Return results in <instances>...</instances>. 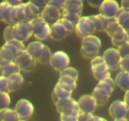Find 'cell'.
<instances>
[{"label":"cell","mask_w":129,"mask_h":121,"mask_svg":"<svg viewBox=\"0 0 129 121\" xmlns=\"http://www.w3.org/2000/svg\"><path fill=\"white\" fill-rule=\"evenodd\" d=\"M105 0H87L88 4L93 8H99Z\"/></svg>","instance_id":"cell-41"},{"label":"cell","mask_w":129,"mask_h":121,"mask_svg":"<svg viewBox=\"0 0 129 121\" xmlns=\"http://www.w3.org/2000/svg\"><path fill=\"white\" fill-rule=\"evenodd\" d=\"M75 29V25L67 19L61 18L50 25V36L55 40H61L70 35Z\"/></svg>","instance_id":"cell-2"},{"label":"cell","mask_w":129,"mask_h":121,"mask_svg":"<svg viewBox=\"0 0 129 121\" xmlns=\"http://www.w3.org/2000/svg\"><path fill=\"white\" fill-rule=\"evenodd\" d=\"M3 38L5 42L14 39L13 32V25H8L5 28L3 32Z\"/></svg>","instance_id":"cell-34"},{"label":"cell","mask_w":129,"mask_h":121,"mask_svg":"<svg viewBox=\"0 0 129 121\" xmlns=\"http://www.w3.org/2000/svg\"><path fill=\"white\" fill-rule=\"evenodd\" d=\"M78 117L74 115L60 114V121H78Z\"/></svg>","instance_id":"cell-40"},{"label":"cell","mask_w":129,"mask_h":121,"mask_svg":"<svg viewBox=\"0 0 129 121\" xmlns=\"http://www.w3.org/2000/svg\"><path fill=\"white\" fill-rule=\"evenodd\" d=\"M117 20L122 28L129 30V11L120 8L116 16Z\"/></svg>","instance_id":"cell-29"},{"label":"cell","mask_w":129,"mask_h":121,"mask_svg":"<svg viewBox=\"0 0 129 121\" xmlns=\"http://www.w3.org/2000/svg\"><path fill=\"white\" fill-rule=\"evenodd\" d=\"M26 50L22 42L14 39L5 42L0 50V60H14L18 55Z\"/></svg>","instance_id":"cell-3"},{"label":"cell","mask_w":129,"mask_h":121,"mask_svg":"<svg viewBox=\"0 0 129 121\" xmlns=\"http://www.w3.org/2000/svg\"><path fill=\"white\" fill-rule=\"evenodd\" d=\"M120 8L116 0H105L99 7L100 13L108 18H115Z\"/></svg>","instance_id":"cell-17"},{"label":"cell","mask_w":129,"mask_h":121,"mask_svg":"<svg viewBox=\"0 0 129 121\" xmlns=\"http://www.w3.org/2000/svg\"><path fill=\"white\" fill-rule=\"evenodd\" d=\"M66 1L67 0H50V3L53 5H55L63 11Z\"/></svg>","instance_id":"cell-39"},{"label":"cell","mask_w":129,"mask_h":121,"mask_svg":"<svg viewBox=\"0 0 129 121\" xmlns=\"http://www.w3.org/2000/svg\"><path fill=\"white\" fill-rule=\"evenodd\" d=\"M14 39L20 41H26L33 35L29 22H20L13 25Z\"/></svg>","instance_id":"cell-13"},{"label":"cell","mask_w":129,"mask_h":121,"mask_svg":"<svg viewBox=\"0 0 129 121\" xmlns=\"http://www.w3.org/2000/svg\"><path fill=\"white\" fill-rule=\"evenodd\" d=\"M0 120L1 121H19L20 118L15 110L6 108L0 109Z\"/></svg>","instance_id":"cell-28"},{"label":"cell","mask_w":129,"mask_h":121,"mask_svg":"<svg viewBox=\"0 0 129 121\" xmlns=\"http://www.w3.org/2000/svg\"><path fill=\"white\" fill-rule=\"evenodd\" d=\"M15 110L20 117V120H26L31 117L34 108L32 103L30 101L21 99L16 103Z\"/></svg>","instance_id":"cell-15"},{"label":"cell","mask_w":129,"mask_h":121,"mask_svg":"<svg viewBox=\"0 0 129 121\" xmlns=\"http://www.w3.org/2000/svg\"><path fill=\"white\" fill-rule=\"evenodd\" d=\"M0 71L1 75L8 77L13 73H18L20 69L14 60H0Z\"/></svg>","instance_id":"cell-21"},{"label":"cell","mask_w":129,"mask_h":121,"mask_svg":"<svg viewBox=\"0 0 129 121\" xmlns=\"http://www.w3.org/2000/svg\"><path fill=\"white\" fill-rule=\"evenodd\" d=\"M120 68L122 71L129 72V55L123 57Z\"/></svg>","instance_id":"cell-37"},{"label":"cell","mask_w":129,"mask_h":121,"mask_svg":"<svg viewBox=\"0 0 129 121\" xmlns=\"http://www.w3.org/2000/svg\"><path fill=\"white\" fill-rule=\"evenodd\" d=\"M29 2L34 4L39 8L43 9L45 6L50 3V0H29Z\"/></svg>","instance_id":"cell-36"},{"label":"cell","mask_w":129,"mask_h":121,"mask_svg":"<svg viewBox=\"0 0 129 121\" xmlns=\"http://www.w3.org/2000/svg\"><path fill=\"white\" fill-rule=\"evenodd\" d=\"M13 6L5 2H1L0 4V19L3 22L9 25H13L11 18V13Z\"/></svg>","instance_id":"cell-24"},{"label":"cell","mask_w":129,"mask_h":121,"mask_svg":"<svg viewBox=\"0 0 129 121\" xmlns=\"http://www.w3.org/2000/svg\"><path fill=\"white\" fill-rule=\"evenodd\" d=\"M29 23L33 35L38 40H44L50 36V25L40 16L34 19Z\"/></svg>","instance_id":"cell-6"},{"label":"cell","mask_w":129,"mask_h":121,"mask_svg":"<svg viewBox=\"0 0 129 121\" xmlns=\"http://www.w3.org/2000/svg\"><path fill=\"white\" fill-rule=\"evenodd\" d=\"M60 75H69L78 80V73L76 69L72 67H68L64 70L60 71Z\"/></svg>","instance_id":"cell-33"},{"label":"cell","mask_w":129,"mask_h":121,"mask_svg":"<svg viewBox=\"0 0 129 121\" xmlns=\"http://www.w3.org/2000/svg\"><path fill=\"white\" fill-rule=\"evenodd\" d=\"M62 16V10L55 5L49 3L42 9L40 16L50 25L55 23Z\"/></svg>","instance_id":"cell-12"},{"label":"cell","mask_w":129,"mask_h":121,"mask_svg":"<svg viewBox=\"0 0 129 121\" xmlns=\"http://www.w3.org/2000/svg\"><path fill=\"white\" fill-rule=\"evenodd\" d=\"M73 89L63 83L58 82L55 84L52 93V100L56 103L59 100L71 97Z\"/></svg>","instance_id":"cell-19"},{"label":"cell","mask_w":129,"mask_h":121,"mask_svg":"<svg viewBox=\"0 0 129 121\" xmlns=\"http://www.w3.org/2000/svg\"><path fill=\"white\" fill-rule=\"evenodd\" d=\"M19 121H25V120H20Z\"/></svg>","instance_id":"cell-50"},{"label":"cell","mask_w":129,"mask_h":121,"mask_svg":"<svg viewBox=\"0 0 129 121\" xmlns=\"http://www.w3.org/2000/svg\"><path fill=\"white\" fill-rule=\"evenodd\" d=\"M83 8V0H67L62 12L81 16Z\"/></svg>","instance_id":"cell-22"},{"label":"cell","mask_w":129,"mask_h":121,"mask_svg":"<svg viewBox=\"0 0 129 121\" xmlns=\"http://www.w3.org/2000/svg\"><path fill=\"white\" fill-rule=\"evenodd\" d=\"M58 82L66 84L68 86L70 87L73 90H74L76 88L77 80L69 75H60Z\"/></svg>","instance_id":"cell-30"},{"label":"cell","mask_w":129,"mask_h":121,"mask_svg":"<svg viewBox=\"0 0 129 121\" xmlns=\"http://www.w3.org/2000/svg\"><path fill=\"white\" fill-rule=\"evenodd\" d=\"M128 107L124 101H115L109 108V113L114 120L125 118Z\"/></svg>","instance_id":"cell-18"},{"label":"cell","mask_w":129,"mask_h":121,"mask_svg":"<svg viewBox=\"0 0 129 121\" xmlns=\"http://www.w3.org/2000/svg\"><path fill=\"white\" fill-rule=\"evenodd\" d=\"M3 1L13 6H18L21 3V0H3Z\"/></svg>","instance_id":"cell-43"},{"label":"cell","mask_w":129,"mask_h":121,"mask_svg":"<svg viewBox=\"0 0 129 121\" xmlns=\"http://www.w3.org/2000/svg\"><path fill=\"white\" fill-rule=\"evenodd\" d=\"M93 20L96 32H103L107 30L109 24V18L102 14L90 16Z\"/></svg>","instance_id":"cell-25"},{"label":"cell","mask_w":129,"mask_h":121,"mask_svg":"<svg viewBox=\"0 0 129 121\" xmlns=\"http://www.w3.org/2000/svg\"><path fill=\"white\" fill-rule=\"evenodd\" d=\"M26 50L37 62L41 64L49 61L52 55L50 49L40 41L30 42L26 47Z\"/></svg>","instance_id":"cell-5"},{"label":"cell","mask_w":129,"mask_h":121,"mask_svg":"<svg viewBox=\"0 0 129 121\" xmlns=\"http://www.w3.org/2000/svg\"><path fill=\"white\" fill-rule=\"evenodd\" d=\"M116 86L119 87L122 90H129V72L122 71L115 77V79Z\"/></svg>","instance_id":"cell-27"},{"label":"cell","mask_w":129,"mask_h":121,"mask_svg":"<svg viewBox=\"0 0 129 121\" xmlns=\"http://www.w3.org/2000/svg\"><path fill=\"white\" fill-rule=\"evenodd\" d=\"M55 104L57 110L60 114L79 117L80 110L78 102L74 100L71 97L59 100Z\"/></svg>","instance_id":"cell-7"},{"label":"cell","mask_w":129,"mask_h":121,"mask_svg":"<svg viewBox=\"0 0 129 121\" xmlns=\"http://www.w3.org/2000/svg\"><path fill=\"white\" fill-rule=\"evenodd\" d=\"M10 92H15L19 89L23 81V78L20 72L11 74L7 77Z\"/></svg>","instance_id":"cell-26"},{"label":"cell","mask_w":129,"mask_h":121,"mask_svg":"<svg viewBox=\"0 0 129 121\" xmlns=\"http://www.w3.org/2000/svg\"><path fill=\"white\" fill-rule=\"evenodd\" d=\"M93 114H89V113H86L80 112L79 117H78V121H88V120L89 119V118Z\"/></svg>","instance_id":"cell-42"},{"label":"cell","mask_w":129,"mask_h":121,"mask_svg":"<svg viewBox=\"0 0 129 121\" xmlns=\"http://www.w3.org/2000/svg\"><path fill=\"white\" fill-rule=\"evenodd\" d=\"M49 63L55 70L62 71L68 68L70 63V59L66 53L60 50L52 54Z\"/></svg>","instance_id":"cell-14"},{"label":"cell","mask_w":129,"mask_h":121,"mask_svg":"<svg viewBox=\"0 0 129 121\" xmlns=\"http://www.w3.org/2000/svg\"><path fill=\"white\" fill-rule=\"evenodd\" d=\"M112 93L108 89L97 84L93 90L92 95L95 98L98 106H103L105 105L109 100Z\"/></svg>","instance_id":"cell-20"},{"label":"cell","mask_w":129,"mask_h":121,"mask_svg":"<svg viewBox=\"0 0 129 121\" xmlns=\"http://www.w3.org/2000/svg\"><path fill=\"white\" fill-rule=\"evenodd\" d=\"M0 92H5V93H10V89L8 83L7 77L1 75L0 76Z\"/></svg>","instance_id":"cell-35"},{"label":"cell","mask_w":129,"mask_h":121,"mask_svg":"<svg viewBox=\"0 0 129 121\" xmlns=\"http://www.w3.org/2000/svg\"><path fill=\"white\" fill-rule=\"evenodd\" d=\"M124 102H125L126 104L129 107V90L126 92L124 96Z\"/></svg>","instance_id":"cell-46"},{"label":"cell","mask_w":129,"mask_h":121,"mask_svg":"<svg viewBox=\"0 0 129 121\" xmlns=\"http://www.w3.org/2000/svg\"><path fill=\"white\" fill-rule=\"evenodd\" d=\"M91 66L93 76L99 81L110 77V69L106 64L103 57L96 56L91 59Z\"/></svg>","instance_id":"cell-8"},{"label":"cell","mask_w":129,"mask_h":121,"mask_svg":"<svg viewBox=\"0 0 129 121\" xmlns=\"http://www.w3.org/2000/svg\"><path fill=\"white\" fill-rule=\"evenodd\" d=\"M118 50H119L122 57L129 55V42L125 43L124 44L118 47Z\"/></svg>","instance_id":"cell-38"},{"label":"cell","mask_w":129,"mask_h":121,"mask_svg":"<svg viewBox=\"0 0 129 121\" xmlns=\"http://www.w3.org/2000/svg\"><path fill=\"white\" fill-rule=\"evenodd\" d=\"M127 32H128V36H129V30H127ZM128 42H129V39H128Z\"/></svg>","instance_id":"cell-49"},{"label":"cell","mask_w":129,"mask_h":121,"mask_svg":"<svg viewBox=\"0 0 129 121\" xmlns=\"http://www.w3.org/2000/svg\"><path fill=\"white\" fill-rule=\"evenodd\" d=\"M121 8L129 11V0H122Z\"/></svg>","instance_id":"cell-45"},{"label":"cell","mask_w":129,"mask_h":121,"mask_svg":"<svg viewBox=\"0 0 129 121\" xmlns=\"http://www.w3.org/2000/svg\"><path fill=\"white\" fill-rule=\"evenodd\" d=\"M88 121H107V120L105 119V118H102V117H99V116H94L93 115H92L89 118V119L88 120Z\"/></svg>","instance_id":"cell-44"},{"label":"cell","mask_w":129,"mask_h":121,"mask_svg":"<svg viewBox=\"0 0 129 121\" xmlns=\"http://www.w3.org/2000/svg\"><path fill=\"white\" fill-rule=\"evenodd\" d=\"M128 39L129 36L128 32L122 26H120L118 29V30H117L111 37L112 44L117 47H119L125 43L128 42Z\"/></svg>","instance_id":"cell-23"},{"label":"cell","mask_w":129,"mask_h":121,"mask_svg":"<svg viewBox=\"0 0 129 121\" xmlns=\"http://www.w3.org/2000/svg\"><path fill=\"white\" fill-rule=\"evenodd\" d=\"M103 57L110 70H116L120 68V64L123 57L118 49H108L105 51Z\"/></svg>","instance_id":"cell-11"},{"label":"cell","mask_w":129,"mask_h":121,"mask_svg":"<svg viewBox=\"0 0 129 121\" xmlns=\"http://www.w3.org/2000/svg\"><path fill=\"white\" fill-rule=\"evenodd\" d=\"M75 31L79 37L84 38L91 35L96 32L95 26L90 16L81 17L75 25Z\"/></svg>","instance_id":"cell-9"},{"label":"cell","mask_w":129,"mask_h":121,"mask_svg":"<svg viewBox=\"0 0 129 121\" xmlns=\"http://www.w3.org/2000/svg\"><path fill=\"white\" fill-rule=\"evenodd\" d=\"M40 8L30 2L21 3L13 6L11 13V18L13 25L20 22H30L40 16Z\"/></svg>","instance_id":"cell-1"},{"label":"cell","mask_w":129,"mask_h":121,"mask_svg":"<svg viewBox=\"0 0 129 121\" xmlns=\"http://www.w3.org/2000/svg\"><path fill=\"white\" fill-rule=\"evenodd\" d=\"M14 61L17 64L20 71L25 72L34 70L37 63V60L26 50L20 52L16 56Z\"/></svg>","instance_id":"cell-10"},{"label":"cell","mask_w":129,"mask_h":121,"mask_svg":"<svg viewBox=\"0 0 129 121\" xmlns=\"http://www.w3.org/2000/svg\"><path fill=\"white\" fill-rule=\"evenodd\" d=\"M78 103L81 112L89 114H93L98 106L95 98L92 95H85L81 97L78 100Z\"/></svg>","instance_id":"cell-16"},{"label":"cell","mask_w":129,"mask_h":121,"mask_svg":"<svg viewBox=\"0 0 129 121\" xmlns=\"http://www.w3.org/2000/svg\"><path fill=\"white\" fill-rule=\"evenodd\" d=\"M120 25L118 23V21L117 20V18H109V24L108 25L107 30L105 32L107 34H108L109 37H112L113 35L115 32L120 27Z\"/></svg>","instance_id":"cell-31"},{"label":"cell","mask_w":129,"mask_h":121,"mask_svg":"<svg viewBox=\"0 0 129 121\" xmlns=\"http://www.w3.org/2000/svg\"><path fill=\"white\" fill-rule=\"evenodd\" d=\"M10 103V97L8 93L0 92V109L8 108Z\"/></svg>","instance_id":"cell-32"},{"label":"cell","mask_w":129,"mask_h":121,"mask_svg":"<svg viewBox=\"0 0 129 121\" xmlns=\"http://www.w3.org/2000/svg\"><path fill=\"white\" fill-rule=\"evenodd\" d=\"M102 42L99 38L95 35H89L83 39L81 47V53L83 57L93 59L98 56Z\"/></svg>","instance_id":"cell-4"},{"label":"cell","mask_w":129,"mask_h":121,"mask_svg":"<svg viewBox=\"0 0 129 121\" xmlns=\"http://www.w3.org/2000/svg\"><path fill=\"white\" fill-rule=\"evenodd\" d=\"M114 121H128V120L125 118H125H120V119L115 120Z\"/></svg>","instance_id":"cell-47"},{"label":"cell","mask_w":129,"mask_h":121,"mask_svg":"<svg viewBox=\"0 0 129 121\" xmlns=\"http://www.w3.org/2000/svg\"><path fill=\"white\" fill-rule=\"evenodd\" d=\"M125 118H127V119L129 121V107H128V110H127V113H126Z\"/></svg>","instance_id":"cell-48"}]
</instances>
